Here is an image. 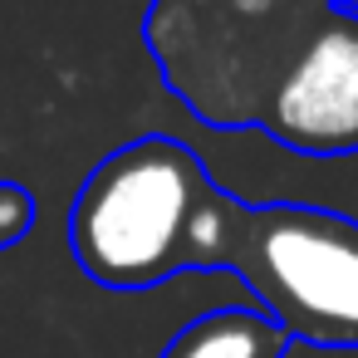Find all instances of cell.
Returning a JSON list of instances; mask_svg holds the SVG:
<instances>
[{"label":"cell","instance_id":"obj_1","mask_svg":"<svg viewBox=\"0 0 358 358\" xmlns=\"http://www.w3.org/2000/svg\"><path fill=\"white\" fill-rule=\"evenodd\" d=\"M187 270H231L260 314L319 348H358V221L304 206H245L211 187L187 226Z\"/></svg>","mask_w":358,"mask_h":358},{"label":"cell","instance_id":"obj_2","mask_svg":"<svg viewBox=\"0 0 358 358\" xmlns=\"http://www.w3.org/2000/svg\"><path fill=\"white\" fill-rule=\"evenodd\" d=\"M211 187L201 157L167 133L113 148L69 206L79 270L103 289H152L182 275L187 226Z\"/></svg>","mask_w":358,"mask_h":358},{"label":"cell","instance_id":"obj_3","mask_svg":"<svg viewBox=\"0 0 358 358\" xmlns=\"http://www.w3.org/2000/svg\"><path fill=\"white\" fill-rule=\"evenodd\" d=\"M270 138L304 157L358 152V15L329 6L280 69L265 108L255 113Z\"/></svg>","mask_w":358,"mask_h":358},{"label":"cell","instance_id":"obj_4","mask_svg":"<svg viewBox=\"0 0 358 358\" xmlns=\"http://www.w3.org/2000/svg\"><path fill=\"white\" fill-rule=\"evenodd\" d=\"M289 338L260 309H211L172 334L157 358H285Z\"/></svg>","mask_w":358,"mask_h":358},{"label":"cell","instance_id":"obj_5","mask_svg":"<svg viewBox=\"0 0 358 358\" xmlns=\"http://www.w3.org/2000/svg\"><path fill=\"white\" fill-rule=\"evenodd\" d=\"M35 226V196L20 182H0V250H10Z\"/></svg>","mask_w":358,"mask_h":358},{"label":"cell","instance_id":"obj_6","mask_svg":"<svg viewBox=\"0 0 358 358\" xmlns=\"http://www.w3.org/2000/svg\"><path fill=\"white\" fill-rule=\"evenodd\" d=\"M334 6H338V10H353V15H358V0H334Z\"/></svg>","mask_w":358,"mask_h":358}]
</instances>
